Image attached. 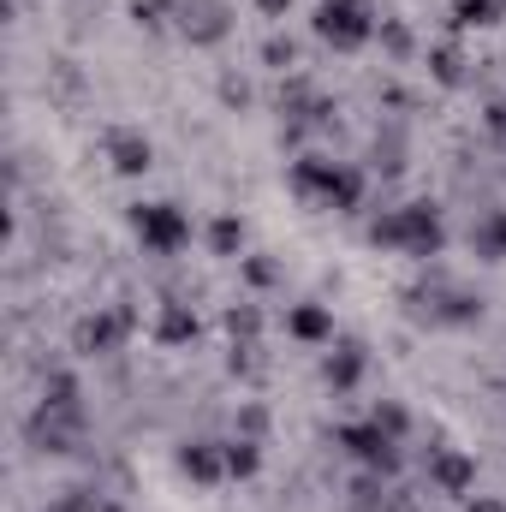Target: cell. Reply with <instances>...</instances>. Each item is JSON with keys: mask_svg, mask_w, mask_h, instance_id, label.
<instances>
[{"mask_svg": "<svg viewBox=\"0 0 506 512\" xmlns=\"http://www.w3.org/2000/svg\"><path fill=\"white\" fill-rule=\"evenodd\" d=\"M292 191L310 197L316 209H334V215H352L364 203V173L346 167V161H322V155H298L292 161Z\"/></svg>", "mask_w": 506, "mask_h": 512, "instance_id": "obj_1", "label": "cell"}, {"mask_svg": "<svg viewBox=\"0 0 506 512\" xmlns=\"http://www.w3.org/2000/svg\"><path fill=\"white\" fill-rule=\"evenodd\" d=\"M370 245L376 251H405V256H441V245H447L441 209L435 203H405V209L381 215V221H370Z\"/></svg>", "mask_w": 506, "mask_h": 512, "instance_id": "obj_2", "label": "cell"}, {"mask_svg": "<svg viewBox=\"0 0 506 512\" xmlns=\"http://www.w3.org/2000/svg\"><path fill=\"white\" fill-rule=\"evenodd\" d=\"M131 233H137V245L149 256H179L191 245V221H185L179 203H137L131 209Z\"/></svg>", "mask_w": 506, "mask_h": 512, "instance_id": "obj_3", "label": "cell"}, {"mask_svg": "<svg viewBox=\"0 0 506 512\" xmlns=\"http://www.w3.org/2000/svg\"><path fill=\"white\" fill-rule=\"evenodd\" d=\"M316 36H322L328 48L352 54V48H364V42L376 36V12H370L364 0H322V12H316Z\"/></svg>", "mask_w": 506, "mask_h": 512, "instance_id": "obj_4", "label": "cell"}, {"mask_svg": "<svg viewBox=\"0 0 506 512\" xmlns=\"http://www.w3.org/2000/svg\"><path fill=\"white\" fill-rule=\"evenodd\" d=\"M340 447H346L364 471H376V477H393V471H399V441H393L387 429H376L370 417H364V423H346V429H340Z\"/></svg>", "mask_w": 506, "mask_h": 512, "instance_id": "obj_5", "label": "cell"}, {"mask_svg": "<svg viewBox=\"0 0 506 512\" xmlns=\"http://www.w3.org/2000/svg\"><path fill=\"white\" fill-rule=\"evenodd\" d=\"M131 334V316L126 310H96V316H84L78 328H72V346L84 352V358H108V352H120Z\"/></svg>", "mask_w": 506, "mask_h": 512, "instance_id": "obj_6", "label": "cell"}, {"mask_svg": "<svg viewBox=\"0 0 506 512\" xmlns=\"http://www.w3.org/2000/svg\"><path fill=\"white\" fill-rule=\"evenodd\" d=\"M286 334H292L298 346H334V310L316 304V298H304V304L286 310Z\"/></svg>", "mask_w": 506, "mask_h": 512, "instance_id": "obj_7", "label": "cell"}, {"mask_svg": "<svg viewBox=\"0 0 506 512\" xmlns=\"http://www.w3.org/2000/svg\"><path fill=\"white\" fill-rule=\"evenodd\" d=\"M429 483H435L441 495H471V489H477V459L459 453V447H441V453L429 459Z\"/></svg>", "mask_w": 506, "mask_h": 512, "instance_id": "obj_8", "label": "cell"}, {"mask_svg": "<svg viewBox=\"0 0 506 512\" xmlns=\"http://www.w3.org/2000/svg\"><path fill=\"white\" fill-rule=\"evenodd\" d=\"M179 471L191 477V483H221L227 477V441H185L179 447Z\"/></svg>", "mask_w": 506, "mask_h": 512, "instance_id": "obj_9", "label": "cell"}, {"mask_svg": "<svg viewBox=\"0 0 506 512\" xmlns=\"http://www.w3.org/2000/svg\"><path fill=\"white\" fill-rule=\"evenodd\" d=\"M364 364H370V358H364V346H358V340H334V346H328V358H322V376H328L334 393H352V387L364 382Z\"/></svg>", "mask_w": 506, "mask_h": 512, "instance_id": "obj_10", "label": "cell"}, {"mask_svg": "<svg viewBox=\"0 0 506 512\" xmlns=\"http://www.w3.org/2000/svg\"><path fill=\"white\" fill-rule=\"evenodd\" d=\"M197 48H209V42H221L227 30H233V18H227V0H191L185 6V24H179Z\"/></svg>", "mask_w": 506, "mask_h": 512, "instance_id": "obj_11", "label": "cell"}, {"mask_svg": "<svg viewBox=\"0 0 506 512\" xmlns=\"http://www.w3.org/2000/svg\"><path fill=\"white\" fill-rule=\"evenodd\" d=\"M108 161H114V173L137 179V173H149V167H155V149H149V137H143V131H108Z\"/></svg>", "mask_w": 506, "mask_h": 512, "instance_id": "obj_12", "label": "cell"}, {"mask_svg": "<svg viewBox=\"0 0 506 512\" xmlns=\"http://www.w3.org/2000/svg\"><path fill=\"white\" fill-rule=\"evenodd\" d=\"M435 310H429V322H441V328H465V322H477L483 316V304L471 298V292H441V298H429Z\"/></svg>", "mask_w": 506, "mask_h": 512, "instance_id": "obj_13", "label": "cell"}, {"mask_svg": "<svg viewBox=\"0 0 506 512\" xmlns=\"http://www.w3.org/2000/svg\"><path fill=\"white\" fill-rule=\"evenodd\" d=\"M155 340H161V346H191V340H197V316H191L185 304H161Z\"/></svg>", "mask_w": 506, "mask_h": 512, "instance_id": "obj_14", "label": "cell"}, {"mask_svg": "<svg viewBox=\"0 0 506 512\" xmlns=\"http://www.w3.org/2000/svg\"><path fill=\"white\" fill-rule=\"evenodd\" d=\"M209 251L227 256V262H239V256H245V221H239V215H215V221H209Z\"/></svg>", "mask_w": 506, "mask_h": 512, "instance_id": "obj_15", "label": "cell"}, {"mask_svg": "<svg viewBox=\"0 0 506 512\" xmlns=\"http://www.w3.org/2000/svg\"><path fill=\"white\" fill-rule=\"evenodd\" d=\"M429 78H435L441 90H465V54H459L453 42L429 48Z\"/></svg>", "mask_w": 506, "mask_h": 512, "instance_id": "obj_16", "label": "cell"}, {"mask_svg": "<svg viewBox=\"0 0 506 512\" xmlns=\"http://www.w3.org/2000/svg\"><path fill=\"white\" fill-rule=\"evenodd\" d=\"M506 18V0H459L453 6V30H489Z\"/></svg>", "mask_w": 506, "mask_h": 512, "instance_id": "obj_17", "label": "cell"}, {"mask_svg": "<svg viewBox=\"0 0 506 512\" xmlns=\"http://www.w3.org/2000/svg\"><path fill=\"white\" fill-rule=\"evenodd\" d=\"M256 465H262V441L256 435H233L227 441V477L245 483V477H256Z\"/></svg>", "mask_w": 506, "mask_h": 512, "instance_id": "obj_18", "label": "cell"}, {"mask_svg": "<svg viewBox=\"0 0 506 512\" xmlns=\"http://www.w3.org/2000/svg\"><path fill=\"white\" fill-rule=\"evenodd\" d=\"M471 245L489 256V262H501V256H506V209H495V215H489V221L471 233Z\"/></svg>", "mask_w": 506, "mask_h": 512, "instance_id": "obj_19", "label": "cell"}, {"mask_svg": "<svg viewBox=\"0 0 506 512\" xmlns=\"http://www.w3.org/2000/svg\"><path fill=\"white\" fill-rule=\"evenodd\" d=\"M370 423H376V429H387L393 441H405V429H411V411H405L399 399H376V405H370Z\"/></svg>", "mask_w": 506, "mask_h": 512, "instance_id": "obj_20", "label": "cell"}, {"mask_svg": "<svg viewBox=\"0 0 506 512\" xmlns=\"http://www.w3.org/2000/svg\"><path fill=\"white\" fill-rule=\"evenodd\" d=\"M239 268H245L251 286H274V280H280V268H274L268 256H239Z\"/></svg>", "mask_w": 506, "mask_h": 512, "instance_id": "obj_21", "label": "cell"}, {"mask_svg": "<svg viewBox=\"0 0 506 512\" xmlns=\"http://www.w3.org/2000/svg\"><path fill=\"white\" fill-rule=\"evenodd\" d=\"M227 328H233V340H239V334L251 340V334H256V310H251V304H239V310H227Z\"/></svg>", "mask_w": 506, "mask_h": 512, "instance_id": "obj_22", "label": "cell"}, {"mask_svg": "<svg viewBox=\"0 0 506 512\" xmlns=\"http://www.w3.org/2000/svg\"><path fill=\"white\" fill-rule=\"evenodd\" d=\"M262 60L286 72V66H292V42H280V36H268V42H262Z\"/></svg>", "mask_w": 506, "mask_h": 512, "instance_id": "obj_23", "label": "cell"}, {"mask_svg": "<svg viewBox=\"0 0 506 512\" xmlns=\"http://www.w3.org/2000/svg\"><path fill=\"white\" fill-rule=\"evenodd\" d=\"M381 36H387V48H393V54H405V48H411V36H405V24H381Z\"/></svg>", "mask_w": 506, "mask_h": 512, "instance_id": "obj_24", "label": "cell"}, {"mask_svg": "<svg viewBox=\"0 0 506 512\" xmlns=\"http://www.w3.org/2000/svg\"><path fill=\"white\" fill-rule=\"evenodd\" d=\"M221 96H227V102H239V108H245V102H251V90H245V84H239V78H227V84H221Z\"/></svg>", "mask_w": 506, "mask_h": 512, "instance_id": "obj_25", "label": "cell"}, {"mask_svg": "<svg viewBox=\"0 0 506 512\" xmlns=\"http://www.w3.org/2000/svg\"><path fill=\"white\" fill-rule=\"evenodd\" d=\"M256 12H262V18H286V12H292V0H256Z\"/></svg>", "mask_w": 506, "mask_h": 512, "instance_id": "obj_26", "label": "cell"}, {"mask_svg": "<svg viewBox=\"0 0 506 512\" xmlns=\"http://www.w3.org/2000/svg\"><path fill=\"white\" fill-rule=\"evenodd\" d=\"M489 131H495V137H506V102H495V108H489Z\"/></svg>", "mask_w": 506, "mask_h": 512, "instance_id": "obj_27", "label": "cell"}, {"mask_svg": "<svg viewBox=\"0 0 506 512\" xmlns=\"http://www.w3.org/2000/svg\"><path fill=\"white\" fill-rule=\"evenodd\" d=\"M471 512H506L501 501H489V495H477V501H471Z\"/></svg>", "mask_w": 506, "mask_h": 512, "instance_id": "obj_28", "label": "cell"}]
</instances>
